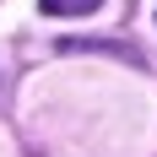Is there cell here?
Masks as SVG:
<instances>
[{
  "mask_svg": "<svg viewBox=\"0 0 157 157\" xmlns=\"http://www.w3.org/2000/svg\"><path fill=\"white\" fill-rule=\"evenodd\" d=\"M103 0H38V11L44 16H87V11H98Z\"/></svg>",
  "mask_w": 157,
  "mask_h": 157,
  "instance_id": "1",
  "label": "cell"
}]
</instances>
